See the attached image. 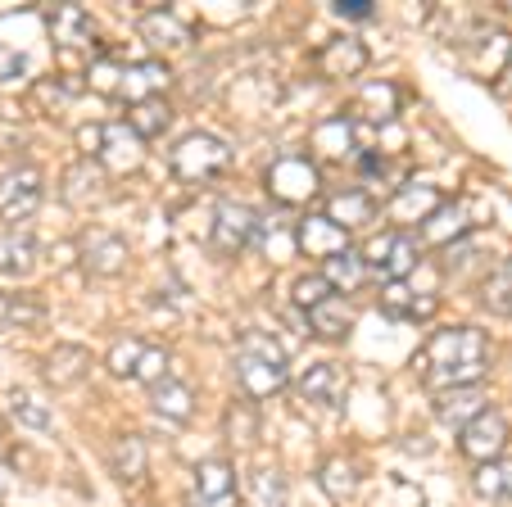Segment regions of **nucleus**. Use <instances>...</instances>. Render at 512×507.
<instances>
[{
	"label": "nucleus",
	"instance_id": "nucleus-1",
	"mask_svg": "<svg viewBox=\"0 0 512 507\" xmlns=\"http://www.w3.org/2000/svg\"><path fill=\"white\" fill-rule=\"evenodd\" d=\"M490 367V345L472 326H440L417 354V376L431 390H458V385H476Z\"/></svg>",
	"mask_w": 512,
	"mask_h": 507
},
{
	"label": "nucleus",
	"instance_id": "nucleus-2",
	"mask_svg": "<svg viewBox=\"0 0 512 507\" xmlns=\"http://www.w3.org/2000/svg\"><path fill=\"white\" fill-rule=\"evenodd\" d=\"M236 376H241V390L250 399H272L281 385L290 381V363H286V349L263 331H250L236 349Z\"/></svg>",
	"mask_w": 512,
	"mask_h": 507
},
{
	"label": "nucleus",
	"instance_id": "nucleus-3",
	"mask_svg": "<svg viewBox=\"0 0 512 507\" xmlns=\"http://www.w3.org/2000/svg\"><path fill=\"white\" fill-rule=\"evenodd\" d=\"M78 145L87 150L91 163L105 168V177H132L145 163V141L127 123H87L78 132Z\"/></svg>",
	"mask_w": 512,
	"mask_h": 507
},
{
	"label": "nucleus",
	"instance_id": "nucleus-4",
	"mask_svg": "<svg viewBox=\"0 0 512 507\" xmlns=\"http://www.w3.org/2000/svg\"><path fill=\"white\" fill-rule=\"evenodd\" d=\"M173 177L186 186H200V182H213V177L223 173L227 163H232V145L223 136L213 132H186L182 141L173 145Z\"/></svg>",
	"mask_w": 512,
	"mask_h": 507
},
{
	"label": "nucleus",
	"instance_id": "nucleus-5",
	"mask_svg": "<svg viewBox=\"0 0 512 507\" xmlns=\"http://www.w3.org/2000/svg\"><path fill=\"white\" fill-rule=\"evenodd\" d=\"M363 263H368V272H381L386 281H408V272L422 263V245H417L413 231L386 227V231H377V236L368 240Z\"/></svg>",
	"mask_w": 512,
	"mask_h": 507
},
{
	"label": "nucleus",
	"instance_id": "nucleus-6",
	"mask_svg": "<svg viewBox=\"0 0 512 507\" xmlns=\"http://www.w3.org/2000/svg\"><path fill=\"white\" fill-rule=\"evenodd\" d=\"M46 200V177L37 163H14L10 173L0 177V227L28 222Z\"/></svg>",
	"mask_w": 512,
	"mask_h": 507
},
{
	"label": "nucleus",
	"instance_id": "nucleus-7",
	"mask_svg": "<svg viewBox=\"0 0 512 507\" xmlns=\"http://www.w3.org/2000/svg\"><path fill=\"white\" fill-rule=\"evenodd\" d=\"M263 231V218L250 209V204H218V213H213V231H209V249L218 254V259H236V254H245V249L259 240Z\"/></svg>",
	"mask_w": 512,
	"mask_h": 507
},
{
	"label": "nucleus",
	"instance_id": "nucleus-8",
	"mask_svg": "<svg viewBox=\"0 0 512 507\" xmlns=\"http://www.w3.org/2000/svg\"><path fill=\"white\" fill-rule=\"evenodd\" d=\"M263 186H268V195L277 204H309L318 200L322 191V173L313 168V159H304V154H286V159H277L268 168V177H263Z\"/></svg>",
	"mask_w": 512,
	"mask_h": 507
},
{
	"label": "nucleus",
	"instance_id": "nucleus-9",
	"mask_svg": "<svg viewBox=\"0 0 512 507\" xmlns=\"http://www.w3.org/2000/svg\"><path fill=\"white\" fill-rule=\"evenodd\" d=\"M508 440H512V431H508V417H503L499 408H485L481 417L467 421L463 431H458V449H463V458H472L476 467L503 458Z\"/></svg>",
	"mask_w": 512,
	"mask_h": 507
},
{
	"label": "nucleus",
	"instance_id": "nucleus-10",
	"mask_svg": "<svg viewBox=\"0 0 512 507\" xmlns=\"http://www.w3.org/2000/svg\"><path fill=\"white\" fill-rule=\"evenodd\" d=\"M472 227H476V204L472 200H445L422 222V240L435 249H449L463 236H472Z\"/></svg>",
	"mask_w": 512,
	"mask_h": 507
},
{
	"label": "nucleus",
	"instance_id": "nucleus-11",
	"mask_svg": "<svg viewBox=\"0 0 512 507\" xmlns=\"http://www.w3.org/2000/svg\"><path fill=\"white\" fill-rule=\"evenodd\" d=\"M127 240L114 236L109 227H87L82 231V268L91 272V277H118V272L127 268Z\"/></svg>",
	"mask_w": 512,
	"mask_h": 507
},
{
	"label": "nucleus",
	"instance_id": "nucleus-12",
	"mask_svg": "<svg viewBox=\"0 0 512 507\" xmlns=\"http://www.w3.org/2000/svg\"><path fill=\"white\" fill-rule=\"evenodd\" d=\"M195 498L200 507H241V485L227 458H204L195 462Z\"/></svg>",
	"mask_w": 512,
	"mask_h": 507
},
{
	"label": "nucleus",
	"instance_id": "nucleus-13",
	"mask_svg": "<svg viewBox=\"0 0 512 507\" xmlns=\"http://www.w3.org/2000/svg\"><path fill=\"white\" fill-rule=\"evenodd\" d=\"M87 376H91V349L87 345L64 340V345H55L46 358H41V381L55 385V390H73V385H82Z\"/></svg>",
	"mask_w": 512,
	"mask_h": 507
},
{
	"label": "nucleus",
	"instance_id": "nucleus-14",
	"mask_svg": "<svg viewBox=\"0 0 512 507\" xmlns=\"http://www.w3.org/2000/svg\"><path fill=\"white\" fill-rule=\"evenodd\" d=\"M295 245L309 254V259H336V254H345L349 249V231L336 227V222L327 218V213H309V218L300 222V231H295Z\"/></svg>",
	"mask_w": 512,
	"mask_h": 507
},
{
	"label": "nucleus",
	"instance_id": "nucleus-15",
	"mask_svg": "<svg viewBox=\"0 0 512 507\" xmlns=\"http://www.w3.org/2000/svg\"><path fill=\"white\" fill-rule=\"evenodd\" d=\"M173 87V73H168L164 59H136V64H123V87L118 96L141 105V100H155Z\"/></svg>",
	"mask_w": 512,
	"mask_h": 507
},
{
	"label": "nucleus",
	"instance_id": "nucleus-16",
	"mask_svg": "<svg viewBox=\"0 0 512 507\" xmlns=\"http://www.w3.org/2000/svg\"><path fill=\"white\" fill-rule=\"evenodd\" d=\"M37 231L28 222H14V227H0V272L5 277H28L37 268Z\"/></svg>",
	"mask_w": 512,
	"mask_h": 507
},
{
	"label": "nucleus",
	"instance_id": "nucleus-17",
	"mask_svg": "<svg viewBox=\"0 0 512 507\" xmlns=\"http://www.w3.org/2000/svg\"><path fill=\"white\" fill-rule=\"evenodd\" d=\"M295 390H300L309 403H318V408H340V403H345V390H349V376L340 363H313L309 372L295 381Z\"/></svg>",
	"mask_w": 512,
	"mask_h": 507
},
{
	"label": "nucleus",
	"instance_id": "nucleus-18",
	"mask_svg": "<svg viewBox=\"0 0 512 507\" xmlns=\"http://www.w3.org/2000/svg\"><path fill=\"white\" fill-rule=\"evenodd\" d=\"M485 408H490V399H485V390H481V385H458V390H435V417L445 421V426H454V431H463L467 421H476Z\"/></svg>",
	"mask_w": 512,
	"mask_h": 507
},
{
	"label": "nucleus",
	"instance_id": "nucleus-19",
	"mask_svg": "<svg viewBox=\"0 0 512 507\" xmlns=\"http://www.w3.org/2000/svg\"><path fill=\"white\" fill-rule=\"evenodd\" d=\"M105 168L100 163H91V159H78L73 168L64 173V200L73 204V209H91V204H100L105 200Z\"/></svg>",
	"mask_w": 512,
	"mask_h": 507
},
{
	"label": "nucleus",
	"instance_id": "nucleus-20",
	"mask_svg": "<svg viewBox=\"0 0 512 507\" xmlns=\"http://www.w3.org/2000/svg\"><path fill=\"white\" fill-rule=\"evenodd\" d=\"M377 213H381L377 195H372V191H354V186H349V191H336L327 200V218L336 222V227H345V231L377 222Z\"/></svg>",
	"mask_w": 512,
	"mask_h": 507
},
{
	"label": "nucleus",
	"instance_id": "nucleus-21",
	"mask_svg": "<svg viewBox=\"0 0 512 507\" xmlns=\"http://www.w3.org/2000/svg\"><path fill=\"white\" fill-rule=\"evenodd\" d=\"M440 204H445V195L435 191L431 182H413V186H399L395 191V200H390V218H395L399 227H404V222H417V227H422Z\"/></svg>",
	"mask_w": 512,
	"mask_h": 507
},
{
	"label": "nucleus",
	"instance_id": "nucleus-22",
	"mask_svg": "<svg viewBox=\"0 0 512 507\" xmlns=\"http://www.w3.org/2000/svg\"><path fill=\"white\" fill-rule=\"evenodd\" d=\"M141 37H145V46H155V50H186L191 46V28L177 19V10H164V5L141 14Z\"/></svg>",
	"mask_w": 512,
	"mask_h": 507
},
{
	"label": "nucleus",
	"instance_id": "nucleus-23",
	"mask_svg": "<svg viewBox=\"0 0 512 507\" xmlns=\"http://www.w3.org/2000/svg\"><path fill=\"white\" fill-rule=\"evenodd\" d=\"M309 331L318 340H345L354 331V304L345 295H327L318 308H309Z\"/></svg>",
	"mask_w": 512,
	"mask_h": 507
},
{
	"label": "nucleus",
	"instance_id": "nucleus-24",
	"mask_svg": "<svg viewBox=\"0 0 512 507\" xmlns=\"http://www.w3.org/2000/svg\"><path fill=\"white\" fill-rule=\"evenodd\" d=\"M46 23H50V37H55L64 50L91 46V41H96V23H91V14L82 10V5H59Z\"/></svg>",
	"mask_w": 512,
	"mask_h": 507
},
{
	"label": "nucleus",
	"instance_id": "nucleus-25",
	"mask_svg": "<svg viewBox=\"0 0 512 507\" xmlns=\"http://www.w3.org/2000/svg\"><path fill=\"white\" fill-rule=\"evenodd\" d=\"M368 263H363V254H354V249H345V254H336V259L322 263V281H327L336 295H358V290L368 286Z\"/></svg>",
	"mask_w": 512,
	"mask_h": 507
},
{
	"label": "nucleus",
	"instance_id": "nucleus-26",
	"mask_svg": "<svg viewBox=\"0 0 512 507\" xmlns=\"http://www.w3.org/2000/svg\"><path fill=\"white\" fill-rule=\"evenodd\" d=\"M318 59H322V68H327V77H358L368 68V46L354 37H331Z\"/></svg>",
	"mask_w": 512,
	"mask_h": 507
},
{
	"label": "nucleus",
	"instance_id": "nucleus-27",
	"mask_svg": "<svg viewBox=\"0 0 512 507\" xmlns=\"http://www.w3.org/2000/svg\"><path fill=\"white\" fill-rule=\"evenodd\" d=\"M354 132H358L354 118H322V123L313 127V150L331 163H345L349 154H354Z\"/></svg>",
	"mask_w": 512,
	"mask_h": 507
},
{
	"label": "nucleus",
	"instance_id": "nucleus-28",
	"mask_svg": "<svg viewBox=\"0 0 512 507\" xmlns=\"http://www.w3.org/2000/svg\"><path fill=\"white\" fill-rule=\"evenodd\" d=\"M381 308H386L390 317H413V322H422V317L435 313V295H422V290L408 286V281H386Z\"/></svg>",
	"mask_w": 512,
	"mask_h": 507
},
{
	"label": "nucleus",
	"instance_id": "nucleus-29",
	"mask_svg": "<svg viewBox=\"0 0 512 507\" xmlns=\"http://www.w3.org/2000/svg\"><path fill=\"white\" fill-rule=\"evenodd\" d=\"M5 412H10L19 426L37 431V435H46L50 426H55V417H50V408L41 403V394H32L28 385H14V390H5Z\"/></svg>",
	"mask_w": 512,
	"mask_h": 507
},
{
	"label": "nucleus",
	"instance_id": "nucleus-30",
	"mask_svg": "<svg viewBox=\"0 0 512 507\" xmlns=\"http://www.w3.org/2000/svg\"><path fill=\"white\" fill-rule=\"evenodd\" d=\"M109 467H114V476L127 480V485H132V480H141L145 467H150V444H145L141 435H132V431L118 435L114 449H109Z\"/></svg>",
	"mask_w": 512,
	"mask_h": 507
},
{
	"label": "nucleus",
	"instance_id": "nucleus-31",
	"mask_svg": "<svg viewBox=\"0 0 512 507\" xmlns=\"http://www.w3.org/2000/svg\"><path fill=\"white\" fill-rule=\"evenodd\" d=\"M318 485L327 489L336 503H345V498L358 494V485H363V471H358L354 458H345V453H336V458H327L318 467Z\"/></svg>",
	"mask_w": 512,
	"mask_h": 507
},
{
	"label": "nucleus",
	"instance_id": "nucleus-32",
	"mask_svg": "<svg viewBox=\"0 0 512 507\" xmlns=\"http://www.w3.org/2000/svg\"><path fill=\"white\" fill-rule=\"evenodd\" d=\"M150 408H155L159 417H168V421H191L195 390L186 381H177V376H168V381H159L155 390H150Z\"/></svg>",
	"mask_w": 512,
	"mask_h": 507
},
{
	"label": "nucleus",
	"instance_id": "nucleus-33",
	"mask_svg": "<svg viewBox=\"0 0 512 507\" xmlns=\"http://www.w3.org/2000/svg\"><path fill=\"white\" fill-rule=\"evenodd\" d=\"M46 322V304L23 290H10V295H0V326H10V331H37Z\"/></svg>",
	"mask_w": 512,
	"mask_h": 507
},
{
	"label": "nucleus",
	"instance_id": "nucleus-34",
	"mask_svg": "<svg viewBox=\"0 0 512 507\" xmlns=\"http://www.w3.org/2000/svg\"><path fill=\"white\" fill-rule=\"evenodd\" d=\"M472 489H476V498H485V503H508L512 498V458L481 462L472 476Z\"/></svg>",
	"mask_w": 512,
	"mask_h": 507
},
{
	"label": "nucleus",
	"instance_id": "nucleus-35",
	"mask_svg": "<svg viewBox=\"0 0 512 507\" xmlns=\"http://www.w3.org/2000/svg\"><path fill=\"white\" fill-rule=\"evenodd\" d=\"M168 123H173V105H168L164 96L141 100V105H132V114H127V127H132L141 141H155V136H164Z\"/></svg>",
	"mask_w": 512,
	"mask_h": 507
},
{
	"label": "nucleus",
	"instance_id": "nucleus-36",
	"mask_svg": "<svg viewBox=\"0 0 512 507\" xmlns=\"http://www.w3.org/2000/svg\"><path fill=\"white\" fill-rule=\"evenodd\" d=\"M399 105H404V91H399L395 82H368L363 96H358V109L368 118H377V123H390V118L399 114Z\"/></svg>",
	"mask_w": 512,
	"mask_h": 507
},
{
	"label": "nucleus",
	"instance_id": "nucleus-37",
	"mask_svg": "<svg viewBox=\"0 0 512 507\" xmlns=\"http://www.w3.org/2000/svg\"><path fill=\"white\" fill-rule=\"evenodd\" d=\"M481 304L490 308L494 317H512V259L499 263V268L481 281Z\"/></svg>",
	"mask_w": 512,
	"mask_h": 507
},
{
	"label": "nucleus",
	"instance_id": "nucleus-38",
	"mask_svg": "<svg viewBox=\"0 0 512 507\" xmlns=\"http://www.w3.org/2000/svg\"><path fill=\"white\" fill-rule=\"evenodd\" d=\"M223 426L236 449H250V444L259 440V408H254V403H232V408L223 412Z\"/></svg>",
	"mask_w": 512,
	"mask_h": 507
},
{
	"label": "nucleus",
	"instance_id": "nucleus-39",
	"mask_svg": "<svg viewBox=\"0 0 512 507\" xmlns=\"http://www.w3.org/2000/svg\"><path fill=\"white\" fill-rule=\"evenodd\" d=\"M141 354H145V340H141V335H118L114 345H109V354H105L109 376H136V363H141Z\"/></svg>",
	"mask_w": 512,
	"mask_h": 507
},
{
	"label": "nucleus",
	"instance_id": "nucleus-40",
	"mask_svg": "<svg viewBox=\"0 0 512 507\" xmlns=\"http://www.w3.org/2000/svg\"><path fill=\"white\" fill-rule=\"evenodd\" d=\"M87 87L96 91V96H118V87H123V59H96V64L87 68Z\"/></svg>",
	"mask_w": 512,
	"mask_h": 507
},
{
	"label": "nucleus",
	"instance_id": "nucleus-41",
	"mask_svg": "<svg viewBox=\"0 0 512 507\" xmlns=\"http://www.w3.org/2000/svg\"><path fill=\"white\" fill-rule=\"evenodd\" d=\"M254 503L259 507H286V476L277 467L254 471Z\"/></svg>",
	"mask_w": 512,
	"mask_h": 507
},
{
	"label": "nucleus",
	"instance_id": "nucleus-42",
	"mask_svg": "<svg viewBox=\"0 0 512 507\" xmlns=\"http://www.w3.org/2000/svg\"><path fill=\"white\" fill-rule=\"evenodd\" d=\"M136 381L150 385V390H155L159 381H168V349L164 345H145L141 363H136Z\"/></svg>",
	"mask_w": 512,
	"mask_h": 507
},
{
	"label": "nucleus",
	"instance_id": "nucleus-43",
	"mask_svg": "<svg viewBox=\"0 0 512 507\" xmlns=\"http://www.w3.org/2000/svg\"><path fill=\"white\" fill-rule=\"evenodd\" d=\"M327 295H336V290L322 281V272H313V277H300L295 286H290V299H295V308H304V313H309V308H318Z\"/></svg>",
	"mask_w": 512,
	"mask_h": 507
},
{
	"label": "nucleus",
	"instance_id": "nucleus-44",
	"mask_svg": "<svg viewBox=\"0 0 512 507\" xmlns=\"http://www.w3.org/2000/svg\"><path fill=\"white\" fill-rule=\"evenodd\" d=\"M23 73H28V50L5 46V41H0V82H10V77H23Z\"/></svg>",
	"mask_w": 512,
	"mask_h": 507
},
{
	"label": "nucleus",
	"instance_id": "nucleus-45",
	"mask_svg": "<svg viewBox=\"0 0 512 507\" xmlns=\"http://www.w3.org/2000/svg\"><path fill=\"white\" fill-rule=\"evenodd\" d=\"M336 14H340V19H372V5H368V0H340Z\"/></svg>",
	"mask_w": 512,
	"mask_h": 507
},
{
	"label": "nucleus",
	"instance_id": "nucleus-46",
	"mask_svg": "<svg viewBox=\"0 0 512 507\" xmlns=\"http://www.w3.org/2000/svg\"><path fill=\"white\" fill-rule=\"evenodd\" d=\"M499 96H512V50H508V59L499 64Z\"/></svg>",
	"mask_w": 512,
	"mask_h": 507
},
{
	"label": "nucleus",
	"instance_id": "nucleus-47",
	"mask_svg": "<svg viewBox=\"0 0 512 507\" xmlns=\"http://www.w3.org/2000/svg\"><path fill=\"white\" fill-rule=\"evenodd\" d=\"M0 507H5V503H0Z\"/></svg>",
	"mask_w": 512,
	"mask_h": 507
}]
</instances>
